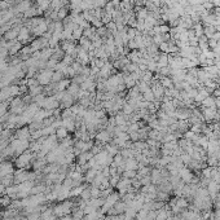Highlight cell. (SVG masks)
<instances>
[{
  "label": "cell",
  "mask_w": 220,
  "mask_h": 220,
  "mask_svg": "<svg viewBox=\"0 0 220 220\" xmlns=\"http://www.w3.org/2000/svg\"><path fill=\"white\" fill-rule=\"evenodd\" d=\"M179 176L181 181H184L185 184H190L193 178H194V174L192 172L190 169H188V167H183L181 170H179Z\"/></svg>",
  "instance_id": "obj_1"
},
{
  "label": "cell",
  "mask_w": 220,
  "mask_h": 220,
  "mask_svg": "<svg viewBox=\"0 0 220 220\" xmlns=\"http://www.w3.org/2000/svg\"><path fill=\"white\" fill-rule=\"evenodd\" d=\"M202 114H203L205 120H215L216 114H218V108L213 106V108H202Z\"/></svg>",
  "instance_id": "obj_2"
},
{
  "label": "cell",
  "mask_w": 220,
  "mask_h": 220,
  "mask_svg": "<svg viewBox=\"0 0 220 220\" xmlns=\"http://www.w3.org/2000/svg\"><path fill=\"white\" fill-rule=\"evenodd\" d=\"M152 91L155 96V100L158 99H162L163 96H164V88L161 86V83H155L153 87H152Z\"/></svg>",
  "instance_id": "obj_3"
},
{
  "label": "cell",
  "mask_w": 220,
  "mask_h": 220,
  "mask_svg": "<svg viewBox=\"0 0 220 220\" xmlns=\"http://www.w3.org/2000/svg\"><path fill=\"white\" fill-rule=\"evenodd\" d=\"M137 167H139V163H137V161L135 159V158H127L123 169H125V171H130V170H135L136 171Z\"/></svg>",
  "instance_id": "obj_4"
},
{
  "label": "cell",
  "mask_w": 220,
  "mask_h": 220,
  "mask_svg": "<svg viewBox=\"0 0 220 220\" xmlns=\"http://www.w3.org/2000/svg\"><path fill=\"white\" fill-rule=\"evenodd\" d=\"M97 140H100L101 143H109L110 141V132L109 131H100V134L97 135Z\"/></svg>",
  "instance_id": "obj_5"
},
{
  "label": "cell",
  "mask_w": 220,
  "mask_h": 220,
  "mask_svg": "<svg viewBox=\"0 0 220 220\" xmlns=\"http://www.w3.org/2000/svg\"><path fill=\"white\" fill-rule=\"evenodd\" d=\"M176 206L180 207L181 210H185L189 207V202L185 197H178V199H176Z\"/></svg>",
  "instance_id": "obj_6"
},
{
  "label": "cell",
  "mask_w": 220,
  "mask_h": 220,
  "mask_svg": "<svg viewBox=\"0 0 220 220\" xmlns=\"http://www.w3.org/2000/svg\"><path fill=\"white\" fill-rule=\"evenodd\" d=\"M143 99H144V101H148V102H154L155 101V96L152 91V88H149L148 91H145L143 93Z\"/></svg>",
  "instance_id": "obj_7"
},
{
  "label": "cell",
  "mask_w": 220,
  "mask_h": 220,
  "mask_svg": "<svg viewBox=\"0 0 220 220\" xmlns=\"http://www.w3.org/2000/svg\"><path fill=\"white\" fill-rule=\"evenodd\" d=\"M202 108H213L215 106V97L214 96H208V97H206L203 101H202Z\"/></svg>",
  "instance_id": "obj_8"
},
{
  "label": "cell",
  "mask_w": 220,
  "mask_h": 220,
  "mask_svg": "<svg viewBox=\"0 0 220 220\" xmlns=\"http://www.w3.org/2000/svg\"><path fill=\"white\" fill-rule=\"evenodd\" d=\"M161 86L166 90H169V88H174V82L172 79H169L167 76H162L161 78Z\"/></svg>",
  "instance_id": "obj_9"
},
{
  "label": "cell",
  "mask_w": 220,
  "mask_h": 220,
  "mask_svg": "<svg viewBox=\"0 0 220 220\" xmlns=\"http://www.w3.org/2000/svg\"><path fill=\"white\" fill-rule=\"evenodd\" d=\"M157 199L158 201H162V202H166L167 199H169V193L162 192V190H158L157 192Z\"/></svg>",
  "instance_id": "obj_10"
},
{
  "label": "cell",
  "mask_w": 220,
  "mask_h": 220,
  "mask_svg": "<svg viewBox=\"0 0 220 220\" xmlns=\"http://www.w3.org/2000/svg\"><path fill=\"white\" fill-rule=\"evenodd\" d=\"M196 134H194V132H193V131H185V132H184V139H187V140H189V141H193V140H194L196 139Z\"/></svg>",
  "instance_id": "obj_11"
},
{
  "label": "cell",
  "mask_w": 220,
  "mask_h": 220,
  "mask_svg": "<svg viewBox=\"0 0 220 220\" xmlns=\"http://www.w3.org/2000/svg\"><path fill=\"white\" fill-rule=\"evenodd\" d=\"M134 106H132V105H130V104H125L123 105V113L126 114V115H130V114H132L134 113Z\"/></svg>",
  "instance_id": "obj_12"
},
{
  "label": "cell",
  "mask_w": 220,
  "mask_h": 220,
  "mask_svg": "<svg viewBox=\"0 0 220 220\" xmlns=\"http://www.w3.org/2000/svg\"><path fill=\"white\" fill-rule=\"evenodd\" d=\"M100 218H101V213H99L97 210H96L95 213L88 214V215H87V220H99Z\"/></svg>",
  "instance_id": "obj_13"
},
{
  "label": "cell",
  "mask_w": 220,
  "mask_h": 220,
  "mask_svg": "<svg viewBox=\"0 0 220 220\" xmlns=\"http://www.w3.org/2000/svg\"><path fill=\"white\" fill-rule=\"evenodd\" d=\"M100 196H101V189H100L99 187H93V188L91 189V197L99 198Z\"/></svg>",
  "instance_id": "obj_14"
},
{
  "label": "cell",
  "mask_w": 220,
  "mask_h": 220,
  "mask_svg": "<svg viewBox=\"0 0 220 220\" xmlns=\"http://www.w3.org/2000/svg\"><path fill=\"white\" fill-rule=\"evenodd\" d=\"M167 64H169V58H167V56H161L159 60H158V66H162V67H166Z\"/></svg>",
  "instance_id": "obj_15"
},
{
  "label": "cell",
  "mask_w": 220,
  "mask_h": 220,
  "mask_svg": "<svg viewBox=\"0 0 220 220\" xmlns=\"http://www.w3.org/2000/svg\"><path fill=\"white\" fill-rule=\"evenodd\" d=\"M123 176H125V178H127V179H135L136 176H137V174H136L135 170H130V171H125Z\"/></svg>",
  "instance_id": "obj_16"
},
{
  "label": "cell",
  "mask_w": 220,
  "mask_h": 220,
  "mask_svg": "<svg viewBox=\"0 0 220 220\" xmlns=\"http://www.w3.org/2000/svg\"><path fill=\"white\" fill-rule=\"evenodd\" d=\"M106 152H108L111 157H114V155H117V154H118V150H117V148H115V146H106Z\"/></svg>",
  "instance_id": "obj_17"
},
{
  "label": "cell",
  "mask_w": 220,
  "mask_h": 220,
  "mask_svg": "<svg viewBox=\"0 0 220 220\" xmlns=\"http://www.w3.org/2000/svg\"><path fill=\"white\" fill-rule=\"evenodd\" d=\"M96 175H97V171L92 169L91 171H88V174H87V180H93L96 178Z\"/></svg>",
  "instance_id": "obj_18"
},
{
  "label": "cell",
  "mask_w": 220,
  "mask_h": 220,
  "mask_svg": "<svg viewBox=\"0 0 220 220\" xmlns=\"http://www.w3.org/2000/svg\"><path fill=\"white\" fill-rule=\"evenodd\" d=\"M119 183V175H114L111 176V179H110V185L113 187H117V184Z\"/></svg>",
  "instance_id": "obj_19"
},
{
  "label": "cell",
  "mask_w": 220,
  "mask_h": 220,
  "mask_svg": "<svg viewBox=\"0 0 220 220\" xmlns=\"http://www.w3.org/2000/svg\"><path fill=\"white\" fill-rule=\"evenodd\" d=\"M82 197H83L84 199H88V198L91 197V190H90V189L83 190V192H82Z\"/></svg>",
  "instance_id": "obj_20"
},
{
  "label": "cell",
  "mask_w": 220,
  "mask_h": 220,
  "mask_svg": "<svg viewBox=\"0 0 220 220\" xmlns=\"http://www.w3.org/2000/svg\"><path fill=\"white\" fill-rule=\"evenodd\" d=\"M214 97L216 99V97H220V88H215V90H214Z\"/></svg>",
  "instance_id": "obj_21"
},
{
  "label": "cell",
  "mask_w": 220,
  "mask_h": 220,
  "mask_svg": "<svg viewBox=\"0 0 220 220\" xmlns=\"http://www.w3.org/2000/svg\"><path fill=\"white\" fill-rule=\"evenodd\" d=\"M108 29L111 30V31H114V30H115V23H114V22H109L108 23Z\"/></svg>",
  "instance_id": "obj_22"
},
{
  "label": "cell",
  "mask_w": 220,
  "mask_h": 220,
  "mask_svg": "<svg viewBox=\"0 0 220 220\" xmlns=\"http://www.w3.org/2000/svg\"><path fill=\"white\" fill-rule=\"evenodd\" d=\"M82 35V30L79 29V30H75V32H74V37L76 38V39H79V37Z\"/></svg>",
  "instance_id": "obj_23"
},
{
  "label": "cell",
  "mask_w": 220,
  "mask_h": 220,
  "mask_svg": "<svg viewBox=\"0 0 220 220\" xmlns=\"http://www.w3.org/2000/svg\"><path fill=\"white\" fill-rule=\"evenodd\" d=\"M215 106L218 108V110H220V97L215 99Z\"/></svg>",
  "instance_id": "obj_24"
},
{
  "label": "cell",
  "mask_w": 220,
  "mask_h": 220,
  "mask_svg": "<svg viewBox=\"0 0 220 220\" xmlns=\"http://www.w3.org/2000/svg\"><path fill=\"white\" fill-rule=\"evenodd\" d=\"M58 135H60V136H65V135H66V132H65V130H60V132H58Z\"/></svg>",
  "instance_id": "obj_25"
}]
</instances>
